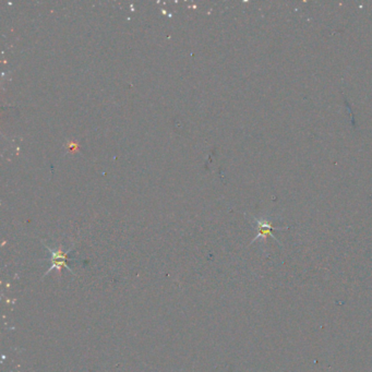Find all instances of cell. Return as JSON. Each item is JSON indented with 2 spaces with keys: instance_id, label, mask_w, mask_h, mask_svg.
Segmentation results:
<instances>
[{
  "instance_id": "obj_1",
  "label": "cell",
  "mask_w": 372,
  "mask_h": 372,
  "mask_svg": "<svg viewBox=\"0 0 372 372\" xmlns=\"http://www.w3.org/2000/svg\"><path fill=\"white\" fill-rule=\"evenodd\" d=\"M45 247L47 248V250L49 251L50 253V258H49V267L48 270L45 272V274L43 275V278L46 277L48 275V274L50 272L53 271H61L63 268H67L69 272L72 273V275H74V272L71 270V267L69 266L68 264V261H69V253L70 251L72 250V248H70V249H68L67 251H64L63 250V247H58L57 249H51V248H49L47 245H45Z\"/></svg>"
},
{
  "instance_id": "obj_2",
  "label": "cell",
  "mask_w": 372,
  "mask_h": 372,
  "mask_svg": "<svg viewBox=\"0 0 372 372\" xmlns=\"http://www.w3.org/2000/svg\"><path fill=\"white\" fill-rule=\"evenodd\" d=\"M255 221L257 223V230H258V234L256 236V238L252 240L251 244H253V242L257 241L258 239H266L268 236L272 237L273 239H275L277 242L278 240L276 239V237L274 236L273 234V230H282L283 228H275V227H273L271 222H268L267 220H258L255 218Z\"/></svg>"
}]
</instances>
